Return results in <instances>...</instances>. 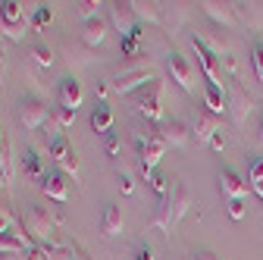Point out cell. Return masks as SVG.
Masks as SVG:
<instances>
[{"label":"cell","instance_id":"43","mask_svg":"<svg viewBox=\"0 0 263 260\" xmlns=\"http://www.w3.org/2000/svg\"><path fill=\"white\" fill-rule=\"evenodd\" d=\"M4 185H10V179H7V173H4V166H0V188Z\"/></svg>","mask_w":263,"mask_h":260},{"label":"cell","instance_id":"44","mask_svg":"<svg viewBox=\"0 0 263 260\" xmlns=\"http://www.w3.org/2000/svg\"><path fill=\"white\" fill-rule=\"evenodd\" d=\"M251 188H254V191L260 194V201H263V182H260V185H251Z\"/></svg>","mask_w":263,"mask_h":260},{"label":"cell","instance_id":"1","mask_svg":"<svg viewBox=\"0 0 263 260\" xmlns=\"http://www.w3.org/2000/svg\"><path fill=\"white\" fill-rule=\"evenodd\" d=\"M191 210V194L185 188V182L173 179L170 191L163 194V198H157V210H154V219L147 222V229H163V232H173V226Z\"/></svg>","mask_w":263,"mask_h":260},{"label":"cell","instance_id":"14","mask_svg":"<svg viewBox=\"0 0 263 260\" xmlns=\"http://www.w3.org/2000/svg\"><path fill=\"white\" fill-rule=\"evenodd\" d=\"M219 191H222L226 201H235V198H245V194H248V182L232 166H222L219 170Z\"/></svg>","mask_w":263,"mask_h":260},{"label":"cell","instance_id":"26","mask_svg":"<svg viewBox=\"0 0 263 260\" xmlns=\"http://www.w3.org/2000/svg\"><path fill=\"white\" fill-rule=\"evenodd\" d=\"M128 10H132V16H135V19H147V22H157L160 19V13H157L154 4H138V0H132Z\"/></svg>","mask_w":263,"mask_h":260},{"label":"cell","instance_id":"7","mask_svg":"<svg viewBox=\"0 0 263 260\" xmlns=\"http://www.w3.org/2000/svg\"><path fill=\"white\" fill-rule=\"evenodd\" d=\"M47 154L57 160V163L72 176V182H79L82 179V166H79V157H76V151H72V144L66 141V135H53L50 138V147H47Z\"/></svg>","mask_w":263,"mask_h":260},{"label":"cell","instance_id":"46","mask_svg":"<svg viewBox=\"0 0 263 260\" xmlns=\"http://www.w3.org/2000/svg\"><path fill=\"white\" fill-rule=\"evenodd\" d=\"M260 141H263V122H260Z\"/></svg>","mask_w":263,"mask_h":260},{"label":"cell","instance_id":"37","mask_svg":"<svg viewBox=\"0 0 263 260\" xmlns=\"http://www.w3.org/2000/svg\"><path fill=\"white\" fill-rule=\"evenodd\" d=\"M22 260H47V257H44V251H41V245H31V248L25 251V257H22Z\"/></svg>","mask_w":263,"mask_h":260},{"label":"cell","instance_id":"35","mask_svg":"<svg viewBox=\"0 0 263 260\" xmlns=\"http://www.w3.org/2000/svg\"><path fill=\"white\" fill-rule=\"evenodd\" d=\"M135 260H154V245H151V242H138Z\"/></svg>","mask_w":263,"mask_h":260},{"label":"cell","instance_id":"24","mask_svg":"<svg viewBox=\"0 0 263 260\" xmlns=\"http://www.w3.org/2000/svg\"><path fill=\"white\" fill-rule=\"evenodd\" d=\"M201 7H204V13L213 16L216 22H226V25L235 22V13H232V7H229V4H213V0H207V4H201Z\"/></svg>","mask_w":263,"mask_h":260},{"label":"cell","instance_id":"2","mask_svg":"<svg viewBox=\"0 0 263 260\" xmlns=\"http://www.w3.org/2000/svg\"><path fill=\"white\" fill-rule=\"evenodd\" d=\"M50 119V110H47V101H41L38 94H22L16 101V122L28 132L41 128L44 122Z\"/></svg>","mask_w":263,"mask_h":260},{"label":"cell","instance_id":"45","mask_svg":"<svg viewBox=\"0 0 263 260\" xmlns=\"http://www.w3.org/2000/svg\"><path fill=\"white\" fill-rule=\"evenodd\" d=\"M0 72H4V50H0Z\"/></svg>","mask_w":263,"mask_h":260},{"label":"cell","instance_id":"33","mask_svg":"<svg viewBox=\"0 0 263 260\" xmlns=\"http://www.w3.org/2000/svg\"><path fill=\"white\" fill-rule=\"evenodd\" d=\"M226 207H229V216H232L235 222H238V219H245V213H248V210H245V198H235V201H226Z\"/></svg>","mask_w":263,"mask_h":260},{"label":"cell","instance_id":"13","mask_svg":"<svg viewBox=\"0 0 263 260\" xmlns=\"http://www.w3.org/2000/svg\"><path fill=\"white\" fill-rule=\"evenodd\" d=\"M219 119H216V113H210V110H204V113H197V119H194V125H191V138L197 141V144H207L210 147V138L219 132Z\"/></svg>","mask_w":263,"mask_h":260},{"label":"cell","instance_id":"30","mask_svg":"<svg viewBox=\"0 0 263 260\" xmlns=\"http://www.w3.org/2000/svg\"><path fill=\"white\" fill-rule=\"evenodd\" d=\"M147 182H151V188L157 191V198H163V194L170 191V185H173V182L166 179V173H160V170H154V173L147 176Z\"/></svg>","mask_w":263,"mask_h":260},{"label":"cell","instance_id":"15","mask_svg":"<svg viewBox=\"0 0 263 260\" xmlns=\"http://www.w3.org/2000/svg\"><path fill=\"white\" fill-rule=\"evenodd\" d=\"M88 122H91V128H94L97 135H110V125H113V110H110V104H107V101H94Z\"/></svg>","mask_w":263,"mask_h":260},{"label":"cell","instance_id":"25","mask_svg":"<svg viewBox=\"0 0 263 260\" xmlns=\"http://www.w3.org/2000/svg\"><path fill=\"white\" fill-rule=\"evenodd\" d=\"M28 57L35 60V66H41V69H50V66H53V50H50L44 41H35V44H31Z\"/></svg>","mask_w":263,"mask_h":260},{"label":"cell","instance_id":"20","mask_svg":"<svg viewBox=\"0 0 263 260\" xmlns=\"http://www.w3.org/2000/svg\"><path fill=\"white\" fill-rule=\"evenodd\" d=\"M204 101H207V110L216 113V116L229 107V97H226L222 85H216V82H207V88H204Z\"/></svg>","mask_w":263,"mask_h":260},{"label":"cell","instance_id":"19","mask_svg":"<svg viewBox=\"0 0 263 260\" xmlns=\"http://www.w3.org/2000/svg\"><path fill=\"white\" fill-rule=\"evenodd\" d=\"M104 38H107V22H104L101 16L91 19V22H85V28H82V41H85L88 47H101Z\"/></svg>","mask_w":263,"mask_h":260},{"label":"cell","instance_id":"10","mask_svg":"<svg viewBox=\"0 0 263 260\" xmlns=\"http://www.w3.org/2000/svg\"><path fill=\"white\" fill-rule=\"evenodd\" d=\"M154 135L163 141V144H173V147H185L191 141V128L185 119H163L157 128H154Z\"/></svg>","mask_w":263,"mask_h":260},{"label":"cell","instance_id":"28","mask_svg":"<svg viewBox=\"0 0 263 260\" xmlns=\"http://www.w3.org/2000/svg\"><path fill=\"white\" fill-rule=\"evenodd\" d=\"M263 182V154H251V166H248V185Z\"/></svg>","mask_w":263,"mask_h":260},{"label":"cell","instance_id":"9","mask_svg":"<svg viewBox=\"0 0 263 260\" xmlns=\"http://www.w3.org/2000/svg\"><path fill=\"white\" fill-rule=\"evenodd\" d=\"M151 82H157V76H154L147 66H138V69H122L110 88H113L116 94H132V91H141V88L151 85Z\"/></svg>","mask_w":263,"mask_h":260},{"label":"cell","instance_id":"22","mask_svg":"<svg viewBox=\"0 0 263 260\" xmlns=\"http://www.w3.org/2000/svg\"><path fill=\"white\" fill-rule=\"evenodd\" d=\"M76 113L79 110H69V107H53L50 110V125L57 128V135H63V128H69L76 122Z\"/></svg>","mask_w":263,"mask_h":260},{"label":"cell","instance_id":"27","mask_svg":"<svg viewBox=\"0 0 263 260\" xmlns=\"http://www.w3.org/2000/svg\"><path fill=\"white\" fill-rule=\"evenodd\" d=\"M0 166H4L7 179H13V151H10V141L4 132H0Z\"/></svg>","mask_w":263,"mask_h":260},{"label":"cell","instance_id":"34","mask_svg":"<svg viewBox=\"0 0 263 260\" xmlns=\"http://www.w3.org/2000/svg\"><path fill=\"white\" fill-rule=\"evenodd\" d=\"M97 7H101V4H94V0H82V4H79V16H85V22H91V19H97Z\"/></svg>","mask_w":263,"mask_h":260},{"label":"cell","instance_id":"23","mask_svg":"<svg viewBox=\"0 0 263 260\" xmlns=\"http://www.w3.org/2000/svg\"><path fill=\"white\" fill-rule=\"evenodd\" d=\"M22 170H25V176H28V179H38V182H41V176L47 173V170L41 166L38 151H25V154H22Z\"/></svg>","mask_w":263,"mask_h":260},{"label":"cell","instance_id":"6","mask_svg":"<svg viewBox=\"0 0 263 260\" xmlns=\"http://www.w3.org/2000/svg\"><path fill=\"white\" fill-rule=\"evenodd\" d=\"M132 144H135V154H138V160H141V173H144V179H147V176L157 170V163H160L163 151H166V144H163L154 132H151V135L138 132L135 138H132Z\"/></svg>","mask_w":263,"mask_h":260},{"label":"cell","instance_id":"4","mask_svg":"<svg viewBox=\"0 0 263 260\" xmlns=\"http://www.w3.org/2000/svg\"><path fill=\"white\" fill-rule=\"evenodd\" d=\"M135 110L141 116H147L151 122H157V125L163 122V82L160 79L144 85L141 91H135Z\"/></svg>","mask_w":263,"mask_h":260},{"label":"cell","instance_id":"42","mask_svg":"<svg viewBox=\"0 0 263 260\" xmlns=\"http://www.w3.org/2000/svg\"><path fill=\"white\" fill-rule=\"evenodd\" d=\"M0 260H22L19 254H7V251H0Z\"/></svg>","mask_w":263,"mask_h":260},{"label":"cell","instance_id":"17","mask_svg":"<svg viewBox=\"0 0 263 260\" xmlns=\"http://www.w3.org/2000/svg\"><path fill=\"white\" fill-rule=\"evenodd\" d=\"M41 191L47 194L50 201L63 204V201H66V179H63V173H57V170L44 173V176H41Z\"/></svg>","mask_w":263,"mask_h":260},{"label":"cell","instance_id":"38","mask_svg":"<svg viewBox=\"0 0 263 260\" xmlns=\"http://www.w3.org/2000/svg\"><path fill=\"white\" fill-rule=\"evenodd\" d=\"M185 260H219V257H216L213 251H191Z\"/></svg>","mask_w":263,"mask_h":260},{"label":"cell","instance_id":"32","mask_svg":"<svg viewBox=\"0 0 263 260\" xmlns=\"http://www.w3.org/2000/svg\"><path fill=\"white\" fill-rule=\"evenodd\" d=\"M16 226H19V222H16V216L10 213V207L0 204V232H13Z\"/></svg>","mask_w":263,"mask_h":260},{"label":"cell","instance_id":"40","mask_svg":"<svg viewBox=\"0 0 263 260\" xmlns=\"http://www.w3.org/2000/svg\"><path fill=\"white\" fill-rule=\"evenodd\" d=\"M69 260H91V257L82 251V245H76V242H72V245H69Z\"/></svg>","mask_w":263,"mask_h":260},{"label":"cell","instance_id":"36","mask_svg":"<svg viewBox=\"0 0 263 260\" xmlns=\"http://www.w3.org/2000/svg\"><path fill=\"white\" fill-rule=\"evenodd\" d=\"M104 147H107V154H110V157H116V154H119V135H113V132H110V135L104 138Z\"/></svg>","mask_w":263,"mask_h":260},{"label":"cell","instance_id":"41","mask_svg":"<svg viewBox=\"0 0 263 260\" xmlns=\"http://www.w3.org/2000/svg\"><path fill=\"white\" fill-rule=\"evenodd\" d=\"M210 147H213V151H222V147H226V132H222V128L210 138Z\"/></svg>","mask_w":263,"mask_h":260},{"label":"cell","instance_id":"8","mask_svg":"<svg viewBox=\"0 0 263 260\" xmlns=\"http://www.w3.org/2000/svg\"><path fill=\"white\" fill-rule=\"evenodd\" d=\"M229 113H232V122L235 125H245L248 122V116L254 113V97L241 88V82H229V107H226Z\"/></svg>","mask_w":263,"mask_h":260},{"label":"cell","instance_id":"3","mask_svg":"<svg viewBox=\"0 0 263 260\" xmlns=\"http://www.w3.org/2000/svg\"><path fill=\"white\" fill-rule=\"evenodd\" d=\"M19 226L28 232V238H38V245L41 242H47V235L53 232V226H57V216H53V207H41V204H31L25 213H22V219H19Z\"/></svg>","mask_w":263,"mask_h":260},{"label":"cell","instance_id":"21","mask_svg":"<svg viewBox=\"0 0 263 260\" xmlns=\"http://www.w3.org/2000/svg\"><path fill=\"white\" fill-rule=\"evenodd\" d=\"M101 226H104V235H119L122 232V207L119 204H107Z\"/></svg>","mask_w":263,"mask_h":260},{"label":"cell","instance_id":"16","mask_svg":"<svg viewBox=\"0 0 263 260\" xmlns=\"http://www.w3.org/2000/svg\"><path fill=\"white\" fill-rule=\"evenodd\" d=\"M60 107H69V110L82 107V85L76 76H66L60 82Z\"/></svg>","mask_w":263,"mask_h":260},{"label":"cell","instance_id":"39","mask_svg":"<svg viewBox=\"0 0 263 260\" xmlns=\"http://www.w3.org/2000/svg\"><path fill=\"white\" fill-rule=\"evenodd\" d=\"M132 188H135V185H132V176L128 173H119V191L122 194H132Z\"/></svg>","mask_w":263,"mask_h":260},{"label":"cell","instance_id":"12","mask_svg":"<svg viewBox=\"0 0 263 260\" xmlns=\"http://www.w3.org/2000/svg\"><path fill=\"white\" fill-rule=\"evenodd\" d=\"M166 69L173 76V82L185 91H194V69H191V63L182 57V53H170L166 57Z\"/></svg>","mask_w":263,"mask_h":260},{"label":"cell","instance_id":"31","mask_svg":"<svg viewBox=\"0 0 263 260\" xmlns=\"http://www.w3.org/2000/svg\"><path fill=\"white\" fill-rule=\"evenodd\" d=\"M251 60H254V76H257V82L263 85V41H257V44H254Z\"/></svg>","mask_w":263,"mask_h":260},{"label":"cell","instance_id":"29","mask_svg":"<svg viewBox=\"0 0 263 260\" xmlns=\"http://www.w3.org/2000/svg\"><path fill=\"white\" fill-rule=\"evenodd\" d=\"M50 19H53V10H50L47 4H41V7L35 10V16H31V28L41 31V28H47V25H50Z\"/></svg>","mask_w":263,"mask_h":260},{"label":"cell","instance_id":"18","mask_svg":"<svg viewBox=\"0 0 263 260\" xmlns=\"http://www.w3.org/2000/svg\"><path fill=\"white\" fill-rule=\"evenodd\" d=\"M110 16H113V22H116V28H119L122 38L132 35V31L138 28V22H135V16H132L128 4H110Z\"/></svg>","mask_w":263,"mask_h":260},{"label":"cell","instance_id":"5","mask_svg":"<svg viewBox=\"0 0 263 260\" xmlns=\"http://www.w3.org/2000/svg\"><path fill=\"white\" fill-rule=\"evenodd\" d=\"M25 28H28V19L22 13V4L19 0H4V4H0V31L13 41H22L28 35Z\"/></svg>","mask_w":263,"mask_h":260},{"label":"cell","instance_id":"11","mask_svg":"<svg viewBox=\"0 0 263 260\" xmlns=\"http://www.w3.org/2000/svg\"><path fill=\"white\" fill-rule=\"evenodd\" d=\"M191 44H194V53H197V63H201V69H204V76H207V82H216V85H222V76H219V60H216V53L201 41V38H191Z\"/></svg>","mask_w":263,"mask_h":260}]
</instances>
